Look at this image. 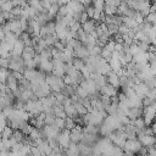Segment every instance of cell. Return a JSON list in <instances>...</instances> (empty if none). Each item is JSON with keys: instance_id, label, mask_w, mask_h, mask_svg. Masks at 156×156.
<instances>
[{"instance_id": "obj_1", "label": "cell", "mask_w": 156, "mask_h": 156, "mask_svg": "<svg viewBox=\"0 0 156 156\" xmlns=\"http://www.w3.org/2000/svg\"><path fill=\"white\" fill-rule=\"evenodd\" d=\"M45 82H46V84L49 85L50 90H51L54 94L61 93L62 89L66 87V84H65V82H63V78H58V77H56V76H54V74L46 76Z\"/></svg>"}, {"instance_id": "obj_2", "label": "cell", "mask_w": 156, "mask_h": 156, "mask_svg": "<svg viewBox=\"0 0 156 156\" xmlns=\"http://www.w3.org/2000/svg\"><path fill=\"white\" fill-rule=\"evenodd\" d=\"M108 139L113 143L115 146H118L121 149H123V146H124V144L127 141V136H126V134H124V132L122 129L115 130L112 134L108 135Z\"/></svg>"}, {"instance_id": "obj_3", "label": "cell", "mask_w": 156, "mask_h": 156, "mask_svg": "<svg viewBox=\"0 0 156 156\" xmlns=\"http://www.w3.org/2000/svg\"><path fill=\"white\" fill-rule=\"evenodd\" d=\"M143 149V145L140 144V141L138 139H127L124 146H123V151L126 152H130L133 155L140 152V150Z\"/></svg>"}, {"instance_id": "obj_4", "label": "cell", "mask_w": 156, "mask_h": 156, "mask_svg": "<svg viewBox=\"0 0 156 156\" xmlns=\"http://www.w3.org/2000/svg\"><path fill=\"white\" fill-rule=\"evenodd\" d=\"M71 130L68 129H63L60 132L58 136H57V141H58V145L62 150H67L71 145Z\"/></svg>"}, {"instance_id": "obj_5", "label": "cell", "mask_w": 156, "mask_h": 156, "mask_svg": "<svg viewBox=\"0 0 156 156\" xmlns=\"http://www.w3.org/2000/svg\"><path fill=\"white\" fill-rule=\"evenodd\" d=\"M143 115H144L145 124L146 126H150L152 123V121L156 119V107L154 105L145 106V108L143 110Z\"/></svg>"}, {"instance_id": "obj_6", "label": "cell", "mask_w": 156, "mask_h": 156, "mask_svg": "<svg viewBox=\"0 0 156 156\" xmlns=\"http://www.w3.org/2000/svg\"><path fill=\"white\" fill-rule=\"evenodd\" d=\"M73 51H74V56H76L77 58L83 60V61H85V60L90 56L89 50H88V49H87L82 43H79V44L73 49Z\"/></svg>"}, {"instance_id": "obj_7", "label": "cell", "mask_w": 156, "mask_h": 156, "mask_svg": "<svg viewBox=\"0 0 156 156\" xmlns=\"http://www.w3.org/2000/svg\"><path fill=\"white\" fill-rule=\"evenodd\" d=\"M52 63H54L52 74L58 77V78H62L66 74V63H63L61 61H57V60H52Z\"/></svg>"}, {"instance_id": "obj_8", "label": "cell", "mask_w": 156, "mask_h": 156, "mask_svg": "<svg viewBox=\"0 0 156 156\" xmlns=\"http://www.w3.org/2000/svg\"><path fill=\"white\" fill-rule=\"evenodd\" d=\"M83 128L79 126V124H76V127L71 130V143L73 144H78L82 141V138H83Z\"/></svg>"}, {"instance_id": "obj_9", "label": "cell", "mask_w": 156, "mask_h": 156, "mask_svg": "<svg viewBox=\"0 0 156 156\" xmlns=\"http://www.w3.org/2000/svg\"><path fill=\"white\" fill-rule=\"evenodd\" d=\"M98 141H99V138H98L96 134H87V133H84L80 144L87 145V146H89V147H94Z\"/></svg>"}, {"instance_id": "obj_10", "label": "cell", "mask_w": 156, "mask_h": 156, "mask_svg": "<svg viewBox=\"0 0 156 156\" xmlns=\"http://www.w3.org/2000/svg\"><path fill=\"white\" fill-rule=\"evenodd\" d=\"M133 88H134L135 94H136L138 96H140L141 99L146 98V95H147V93H149V88L146 87V84H145L144 82H140V83L135 84Z\"/></svg>"}, {"instance_id": "obj_11", "label": "cell", "mask_w": 156, "mask_h": 156, "mask_svg": "<svg viewBox=\"0 0 156 156\" xmlns=\"http://www.w3.org/2000/svg\"><path fill=\"white\" fill-rule=\"evenodd\" d=\"M96 22L94 21V20H88L85 23H83L82 24V29L87 33V35H89V34H91L93 32H95V29H96Z\"/></svg>"}, {"instance_id": "obj_12", "label": "cell", "mask_w": 156, "mask_h": 156, "mask_svg": "<svg viewBox=\"0 0 156 156\" xmlns=\"http://www.w3.org/2000/svg\"><path fill=\"white\" fill-rule=\"evenodd\" d=\"M106 79H107V83H108L110 85H112L113 88H118V87H119V77L117 76L116 72L111 71V72L106 76Z\"/></svg>"}, {"instance_id": "obj_13", "label": "cell", "mask_w": 156, "mask_h": 156, "mask_svg": "<svg viewBox=\"0 0 156 156\" xmlns=\"http://www.w3.org/2000/svg\"><path fill=\"white\" fill-rule=\"evenodd\" d=\"M100 94L101 95H107L110 98H113V96H117V89L113 88L112 85L110 84H106L104 85L101 89H100Z\"/></svg>"}, {"instance_id": "obj_14", "label": "cell", "mask_w": 156, "mask_h": 156, "mask_svg": "<svg viewBox=\"0 0 156 156\" xmlns=\"http://www.w3.org/2000/svg\"><path fill=\"white\" fill-rule=\"evenodd\" d=\"M5 85H6V88H9L11 91H15V90H17V89H18L20 82H18V80L12 76V74H10V76L7 77V79H6Z\"/></svg>"}, {"instance_id": "obj_15", "label": "cell", "mask_w": 156, "mask_h": 156, "mask_svg": "<svg viewBox=\"0 0 156 156\" xmlns=\"http://www.w3.org/2000/svg\"><path fill=\"white\" fill-rule=\"evenodd\" d=\"M143 116V108H138V107H132L129 108L128 113H127V117L130 119V121H135L138 118H140Z\"/></svg>"}, {"instance_id": "obj_16", "label": "cell", "mask_w": 156, "mask_h": 156, "mask_svg": "<svg viewBox=\"0 0 156 156\" xmlns=\"http://www.w3.org/2000/svg\"><path fill=\"white\" fill-rule=\"evenodd\" d=\"M39 69L41 71V72H46V73H50V72H52V69H54V63H52V61L51 60H43L41 62H40V65H39Z\"/></svg>"}, {"instance_id": "obj_17", "label": "cell", "mask_w": 156, "mask_h": 156, "mask_svg": "<svg viewBox=\"0 0 156 156\" xmlns=\"http://www.w3.org/2000/svg\"><path fill=\"white\" fill-rule=\"evenodd\" d=\"M52 110H54L55 117H57V118H67L66 112H65V107H63L61 104H56V105L52 107Z\"/></svg>"}, {"instance_id": "obj_18", "label": "cell", "mask_w": 156, "mask_h": 156, "mask_svg": "<svg viewBox=\"0 0 156 156\" xmlns=\"http://www.w3.org/2000/svg\"><path fill=\"white\" fill-rule=\"evenodd\" d=\"M65 112H66V116L68 118L76 119L78 117V112H77V110H76V107H74L73 104L72 105H68V106H65Z\"/></svg>"}, {"instance_id": "obj_19", "label": "cell", "mask_w": 156, "mask_h": 156, "mask_svg": "<svg viewBox=\"0 0 156 156\" xmlns=\"http://www.w3.org/2000/svg\"><path fill=\"white\" fill-rule=\"evenodd\" d=\"M78 147H79L80 156H91L94 154V147H89V146L83 145V144H79Z\"/></svg>"}, {"instance_id": "obj_20", "label": "cell", "mask_w": 156, "mask_h": 156, "mask_svg": "<svg viewBox=\"0 0 156 156\" xmlns=\"http://www.w3.org/2000/svg\"><path fill=\"white\" fill-rule=\"evenodd\" d=\"M66 155L67 156H80V152H79V147L77 144H73L71 143L69 147L66 150Z\"/></svg>"}, {"instance_id": "obj_21", "label": "cell", "mask_w": 156, "mask_h": 156, "mask_svg": "<svg viewBox=\"0 0 156 156\" xmlns=\"http://www.w3.org/2000/svg\"><path fill=\"white\" fill-rule=\"evenodd\" d=\"M108 65L111 67V71H113L116 73L122 69V63H121V61L118 58H111L110 62H108Z\"/></svg>"}, {"instance_id": "obj_22", "label": "cell", "mask_w": 156, "mask_h": 156, "mask_svg": "<svg viewBox=\"0 0 156 156\" xmlns=\"http://www.w3.org/2000/svg\"><path fill=\"white\" fill-rule=\"evenodd\" d=\"M12 135H13V129L10 126H6L1 132V140L10 139V138H12Z\"/></svg>"}, {"instance_id": "obj_23", "label": "cell", "mask_w": 156, "mask_h": 156, "mask_svg": "<svg viewBox=\"0 0 156 156\" xmlns=\"http://www.w3.org/2000/svg\"><path fill=\"white\" fill-rule=\"evenodd\" d=\"M100 132V127H96V126H93V124H88L83 128V133H87V134H96Z\"/></svg>"}, {"instance_id": "obj_24", "label": "cell", "mask_w": 156, "mask_h": 156, "mask_svg": "<svg viewBox=\"0 0 156 156\" xmlns=\"http://www.w3.org/2000/svg\"><path fill=\"white\" fill-rule=\"evenodd\" d=\"M130 122L134 124V127H135L138 130H144V129L146 128V124H145V121H144L143 117H140V118H138V119H135V121H130Z\"/></svg>"}, {"instance_id": "obj_25", "label": "cell", "mask_w": 156, "mask_h": 156, "mask_svg": "<svg viewBox=\"0 0 156 156\" xmlns=\"http://www.w3.org/2000/svg\"><path fill=\"white\" fill-rule=\"evenodd\" d=\"M33 129H34V127L30 124V123H28V122H26V123H23L22 124V127H21V132L27 136V135H29L32 132H33Z\"/></svg>"}, {"instance_id": "obj_26", "label": "cell", "mask_w": 156, "mask_h": 156, "mask_svg": "<svg viewBox=\"0 0 156 156\" xmlns=\"http://www.w3.org/2000/svg\"><path fill=\"white\" fill-rule=\"evenodd\" d=\"M76 95H77V96H79L80 99H87V98H89V94H88L87 89H84V88H83V87H80V85H77Z\"/></svg>"}, {"instance_id": "obj_27", "label": "cell", "mask_w": 156, "mask_h": 156, "mask_svg": "<svg viewBox=\"0 0 156 156\" xmlns=\"http://www.w3.org/2000/svg\"><path fill=\"white\" fill-rule=\"evenodd\" d=\"M104 13H105L106 16H116V13H117V9L113 7V6H110V5H106V4H105Z\"/></svg>"}, {"instance_id": "obj_28", "label": "cell", "mask_w": 156, "mask_h": 156, "mask_svg": "<svg viewBox=\"0 0 156 156\" xmlns=\"http://www.w3.org/2000/svg\"><path fill=\"white\" fill-rule=\"evenodd\" d=\"M72 65H73L74 68L78 69V71H82V69L85 67V62H84L83 60H80V58H73Z\"/></svg>"}, {"instance_id": "obj_29", "label": "cell", "mask_w": 156, "mask_h": 156, "mask_svg": "<svg viewBox=\"0 0 156 156\" xmlns=\"http://www.w3.org/2000/svg\"><path fill=\"white\" fill-rule=\"evenodd\" d=\"M12 138H13L17 143H23L24 139H26V135H24L21 130H13V135H12Z\"/></svg>"}, {"instance_id": "obj_30", "label": "cell", "mask_w": 156, "mask_h": 156, "mask_svg": "<svg viewBox=\"0 0 156 156\" xmlns=\"http://www.w3.org/2000/svg\"><path fill=\"white\" fill-rule=\"evenodd\" d=\"M145 22L150 23L151 26L156 24V11H151V12L145 17Z\"/></svg>"}, {"instance_id": "obj_31", "label": "cell", "mask_w": 156, "mask_h": 156, "mask_svg": "<svg viewBox=\"0 0 156 156\" xmlns=\"http://www.w3.org/2000/svg\"><path fill=\"white\" fill-rule=\"evenodd\" d=\"M74 107H76V110H77V112H78V116H82V117H83V116H85V115L88 113V110H87L80 102H79V104H76Z\"/></svg>"}, {"instance_id": "obj_32", "label": "cell", "mask_w": 156, "mask_h": 156, "mask_svg": "<svg viewBox=\"0 0 156 156\" xmlns=\"http://www.w3.org/2000/svg\"><path fill=\"white\" fill-rule=\"evenodd\" d=\"M11 73L9 72V69H5V68H0V83H6V79L7 77L10 76Z\"/></svg>"}, {"instance_id": "obj_33", "label": "cell", "mask_w": 156, "mask_h": 156, "mask_svg": "<svg viewBox=\"0 0 156 156\" xmlns=\"http://www.w3.org/2000/svg\"><path fill=\"white\" fill-rule=\"evenodd\" d=\"M76 127V122L73 118H65V128L68 129V130H72L73 128Z\"/></svg>"}, {"instance_id": "obj_34", "label": "cell", "mask_w": 156, "mask_h": 156, "mask_svg": "<svg viewBox=\"0 0 156 156\" xmlns=\"http://www.w3.org/2000/svg\"><path fill=\"white\" fill-rule=\"evenodd\" d=\"M54 126H55L58 130H63V129H66V128H65V118H57V117H56Z\"/></svg>"}, {"instance_id": "obj_35", "label": "cell", "mask_w": 156, "mask_h": 156, "mask_svg": "<svg viewBox=\"0 0 156 156\" xmlns=\"http://www.w3.org/2000/svg\"><path fill=\"white\" fill-rule=\"evenodd\" d=\"M93 7H94L95 10L104 11V9H105V2H104V1H101V0H96V1H94V2H93Z\"/></svg>"}, {"instance_id": "obj_36", "label": "cell", "mask_w": 156, "mask_h": 156, "mask_svg": "<svg viewBox=\"0 0 156 156\" xmlns=\"http://www.w3.org/2000/svg\"><path fill=\"white\" fill-rule=\"evenodd\" d=\"M129 32H130V29L126 26V24H121L119 27H118V34L119 35H127V34H129Z\"/></svg>"}, {"instance_id": "obj_37", "label": "cell", "mask_w": 156, "mask_h": 156, "mask_svg": "<svg viewBox=\"0 0 156 156\" xmlns=\"http://www.w3.org/2000/svg\"><path fill=\"white\" fill-rule=\"evenodd\" d=\"M129 51H130V54L133 55V56H136L138 54H140V52H143L141 50H140V48H139V45L138 44H133V45H130V49H129Z\"/></svg>"}, {"instance_id": "obj_38", "label": "cell", "mask_w": 156, "mask_h": 156, "mask_svg": "<svg viewBox=\"0 0 156 156\" xmlns=\"http://www.w3.org/2000/svg\"><path fill=\"white\" fill-rule=\"evenodd\" d=\"M10 66V57L6 58V57H0V68H5L7 69Z\"/></svg>"}, {"instance_id": "obj_39", "label": "cell", "mask_w": 156, "mask_h": 156, "mask_svg": "<svg viewBox=\"0 0 156 156\" xmlns=\"http://www.w3.org/2000/svg\"><path fill=\"white\" fill-rule=\"evenodd\" d=\"M115 48H116V43H115V41H113V40L111 39V40H110V41H108V43L106 44V46H105L104 49L108 50L110 52H115Z\"/></svg>"}, {"instance_id": "obj_40", "label": "cell", "mask_w": 156, "mask_h": 156, "mask_svg": "<svg viewBox=\"0 0 156 156\" xmlns=\"http://www.w3.org/2000/svg\"><path fill=\"white\" fill-rule=\"evenodd\" d=\"M105 4H106V5H110V6H113V7H116V9H118L119 5H121V1H118V0H107Z\"/></svg>"}, {"instance_id": "obj_41", "label": "cell", "mask_w": 156, "mask_h": 156, "mask_svg": "<svg viewBox=\"0 0 156 156\" xmlns=\"http://www.w3.org/2000/svg\"><path fill=\"white\" fill-rule=\"evenodd\" d=\"M11 74H12L18 82H21L22 79H24V78H23V73H21V72H12Z\"/></svg>"}, {"instance_id": "obj_42", "label": "cell", "mask_w": 156, "mask_h": 156, "mask_svg": "<svg viewBox=\"0 0 156 156\" xmlns=\"http://www.w3.org/2000/svg\"><path fill=\"white\" fill-rule=\"evenodd\" d=\"M88 15H87V12L85 11H83L82 12V17H80V24H83V23H85L87 21H88Z\"/></svg>"}, {"instance_id": "obj_43", "label": "cell", "mask_w": 156, "mask_h": 156, "mask_svg": "<svg viewBox=\"0 0 156 156\" xmlns=\"http://www.w3.org/2000/svg\"><path fill=\"white\" fill-rule=\"evenodd\" d=\"M6 23V20H5V17H4V15H2V12L0 13V26H4Z\"/></svg>"}, {"instance_id": "obj_44", "label": "cell", "mask_w": 156, "mask_h": 156, "mask_svg": "<svg viewBox=\"0 0 156 156\" xmlns=\"http://www.w3.org/2000/svg\"><path fill=\"white\" fill-rule=\"evenodd\" d=\"M154 149H155V150H156V143H155V145H154Z\"/></svg>"}]
</instances>
